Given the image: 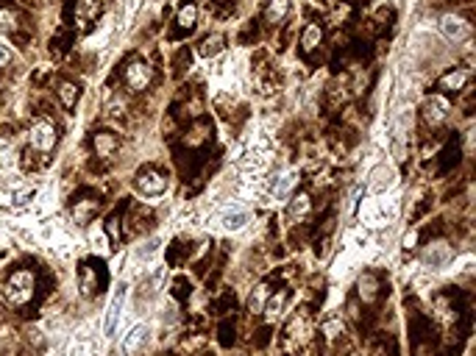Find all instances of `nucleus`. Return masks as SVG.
<instances>
[{
  "label": "nucleus",
  "instance_id": "obj_21",
  "mask_svg": "<svg viewBox=\"0 0 476 356\" xmlns=\"http://www.w3.org/2000/svg\"><path fill=\"white\" fill-rule=\"evenodd\" d=\"M145 340H148V326H134L131 331L125 334V340H123V353L125 356H137L142 351Z\"/></svg>",
  "mask_w": 476,
  "mask_h": 356
},
{
  "label": "nucleus",
  "instance_id": "obj_27",
  "mask_svg": "<svg viewBox=\"0 0 476 356\" xmlns=\"http://www.w3.org/2000/svg\"><path fill=\"white\" fill-rule=\"evenodd\" d=\"M457 162H460V145H457V140H451L443 151H440V164H438V173L440 175H446V173H451L454 167H457Z\"/></svg>",
  "mask_w": 476,
  "mask_h": 356
},
{
  "label": "nucleus",
  "instance_id": "obj_1",
  "mask_svg": "<svg viewBox=\"0 0 476 356\" xmlns=\"http://www.w3.org/2000/svg\"><path fill=\"white\" fill-rule=\"evenodd\" d=\"M36 290H39V284H36V273L31 267H17V270H12L9 279L3 281V298L14 309L28 306L36 298Z\"/></svg>",
  "mask_w": 476,
  "mask_h": 356
},
{
  "label": "nucleus",
  "instance_id": "obj_12",
  "mask_svg": "<svg viewBox=\"0 0 476 356\" xmlns=\"http://www.w3.org/2000/svg\"><path fill=\"white\" fill-rule=\"evenodd\" d=\"M468 78H471V70L468 67H454V70H449L446 75L438 78L435 92L438 95H457V92H462V89H465Z\"/></svg>",
  "mask_w": 476,
  "mask_h": 356
},
{
  "label": "nucleus",
  "instance_id": "obj_6",
  "mask_svg": "<svg viewBox=\"0 0 476 356\" xmlns=\"http://www.w3.org/2000/svg\"><path fill=\"white\" fill-rule=\"evenodd\" d=\"M310 340H312V318H310V312H298V315L290 318V323L281 334V348H284V353H298Z\"/></svg>",
  "mask_w": 476,
  "mask_h": 356
},
{
  "label": "nucleus",
  "instance_id": "obj_10",
  "mask_svg": "<svg viewBox=\"0 0 476 356\" xmlns=\"http://www.w3.org/2000/svg\"><path fill=\"white\" fill-rule=\"evenodd\" d=\"M384 281L379 273L373 270H365L360 279H357V298L365 303V306H376L381 298H384Z\"/></svg>",
  "mask_w": 476,
  "mask_h": 356
},
{
  "label": "nucleus",
  "instance_id": "obj_2",
  "mask_svg": "<svg viewBox=\"0 0 476 356\" xmlns=\"http://www.w3.org/2000/svg\"><path fill=\"white\" fill-rule=\"evenodd\" d=\"M0 36H6L17 44H25L34 36L28 14L23 9H17L14 3H6V0H0Z\"/></svg>",
  "mask_w": 476,
  "mask_h": 356
},
{
  "label": "nucleus",
  "instance_id": "obj_36",
  "mask_svg": "<svg viewBox=\"0 0 476 356\" xmlns=\"http://www.w3.org/2000/svg\"><path fill=\"white\" fill-rule=\"evenodd\" d=\"M214 3H221V6H234V0H214Z\"/></svg>",
  "mask_w": 476,
  "mask_h": 356
},
{
  "label": "nucleus",
  "instance_id": "obj_37",
  "mask_svg": "<svg viewBox=\"0 0 476 356\" xmlns=\"http://www.w3.org/2000/svg\"><path fill=\"white\" fill-rule=\"evenodd\" d=\"M454 3H468V0H454Z\"/></svg>",
  "mask_w": 476,
  "mask_h": 356
},
{
  "label": "nucleus",
  "instance_id": "obj_26",
  "mask_svg": "<svg viewBox=\"0 0 476 356\" xmlns=\"http://www.w3.org/2000/svg\"><path fill=\"white\" fill-rule=\"evenodd\" d=\"M73 42H75V31H70V28L64 25L56 36H51V53H53V56H64V53H70Z\"/></svg>",
  "mask_w": 476,
  "mask_h": 356
},
{
  "label": "nucleus",
  "instance_id": "obj_13",
  "mask_svg": "<svg viewBox=\"0 0 476 356\" xmlns=\"http://www.w3.org/2000/svg\"><path fill=\"white\" fill-rule=\"evenodd\" d=\"M90 145H92V153L101 162H109L120 151V137H117L114 131H95L92 137H90Z\"/></svg>",
  "mask_w": 476,
  "mask_h": 356
},
{
  "label": "nucleus",
  "instance_id": "obj_4",
  "mask_svg": "<svg viewBox=\"0 0 476 356\" xmlns=\"http://www.w3.org/2000/svg\"><path fill=\"white\" fill-rule=\"evenodd\" d=\"M109 284V270L101 259H84L81 267H78V290L81 295L92 298V295H101Z\"/></svg>",
  "mask_w": 476,
  "mask_h": 356
},
{
  "label": "nucleus",
  "instance_id": "obj_5",
  "mask_svg": "<svg viewBox=\"0 0 476 356\" xmlns=\"http://www.w3.org/2000/svg\"><path fill=\"white\" fill-rule=\"evenodd\" d=\"M156 78V70L142 59V56H128L125 64H123V84L131 95H140L145 89H151Z\"/></svg>",
  "mask_w": 476,
  "mask_h": 356
},
{
  "label": "nucleus",
  "instance_id": "obj_22",
  "mask_svg": "<svg viewBox=\"0 0 476 356\" xmlns=\"http://www.w3.org/2000/svg\"><path fill=\"white\" fill-rule=\"evenodd\" d=\"M123 301H125V287H120V292L112 298V303H109V309H106V323H103V334H106V337L114 334V326H117L120 312H123Z\"/></svg>",
  "mask_w": 476,
  "mask_h": 356
},
{
  "label": "nucleus",
  "instance_id": "obj_15",
  "mask_svg": "<svg viewBox=\"0 0 476 356\" xmlns=\"http://www.w3.org/2000/svg\"><path fill=\"white\" fill-rule=\"evenodd\" d=\"M421 117H423L426 125L438 128V125H443L446 117H449V103H446L440 95H431V98L423 101V106H421Z\"/></svg>",
  "mask_w": 476,
  "mask_h": 356
},
{
  "label": "nucleus",
  "instance_id": "obj_30",
  "mask_svg": "<svg viewBox=\"0 0 476 356\" xmlns=\"http://www.w3.org/2000/svg\"><path fill=\"white\" fill-rule=\"evenodd\" d=\"M268 290H271V284L265 281V284H259V287L248 295V312H251V315H259V312H262V306H265V301H268Z\"/></svg>",
  "mask_w": 476,
  "mask_h": 356
},
{
  "label": "nucleus",
  "instance_id": "obj_9",
  "mask_svg": "<svg viewBox=\"0 0 476 356\" xmlns=\"http://www.w3.org/2000/svg\"><path fill=\"white\" fill-rule=\"evenodd\" d=\"M134 184H137V190H140L142 195L156 198V195H162V192L167 190V175H164L159 167L145 164V167H140V170H137V175H134Z\"/></svg>",
  "mask_w": 476,
  "mask_h": 356
},
{
  "label": "nucleus",
  "instance_id": "obj_35",
  "mask_svg": "<svg viewBox=\"0 0 476 356\" xmlns=\"http://www.w3.org/2000/svg\"><path fill=\"white\" fill-rule=\"evenodd\" d=\"M9 62H12V51L6 48V44H3V42H0V67H6Z\"/></svg>",
  "mask_w": 476,
  "mask_h": 356
},
{
  "label": "nucleus",
  "instance_id": "obj_32",
  "mask_svg": "<svg viewBox=\"0 0 476 356\" xmlns=\"http://www.w3.org/2000/svg\"><path fill=\"white\" fill-rule=\"evenodd\" d=\"M245 222H248V214H245V212H234V214H226V217H223V226H226L229 231H240Z\"/></svg>",
  "mask_w": 476,
  "mask_h": 356
},
{
  "label": "nucleus",
  "instance_id": "obj_7",
  "mask_svg": "<svg viewBox=\"0 0 476 356\" xmlns=\"http://www.w3.org/2000/svg\"><path fill=\"white\" fill-rule=\"evenodd\" d=\"M56 142H59V131H56V125L51 123V120H45V117H36L31 125H28V148L34 151V153H51L53 148H56Z\"/></svg>",
  "mask_w": 476,
  "mask_h": 356
},
{
  "label": "nucleus",
  "instance_id": "obj_19",
  "mask_svg": "<svg viewBox=\"0 0 476 356\" xmlns=\"http://www.w3.org/2000/svg\"><path fill=\"white\" fill-rule=\"evenodd\" d=\"M56 95H59L62 106L70 112V109H75V103H78V98H81V86H78L75 81H70V78H62V81L56 84Z\"/></svg>",
  "mask_w": 476,
  "mask_h": 356
},
{
  "label": "nucleus",
  "instance_id": "obj_17",
  "mask_svg": "<svg viewBox=\"0 0 476 356\" xmlns=\"http://www.w3.org/2000/svg\"><path fill=\"white\" fill-rule=\"evenodd\" d=\"M287 301H290V290H284V287L276 290V295H268V301H265V306H262L265 320H268V323H273V320H279V318L284 315Z\"/></svg>",
  "mask_w": 476,
  "mask_h": 356
},
{
  "label": "nucleus",
  "instance_id": "obj_34",
  "mask_svg": "<svg viewBox=\"0 0 476 356\" xmlns=\"http://www.w3.org/2000/svg\"><path fill=\"white\" fill-rule=\"evenodd\" d=\"M190 290H192V287H190V281H187L184 276H179L176 281H173V295H176L179 301H187V298H190Z\"/></svg>",
  "mask_w": 476,
  "mask_h": 356
},
{
  "label": "nucleus",
  "instance_id": "obj_24",
  "mask_svg": "<svg viewBox=\"0 0 476 356\" xmlns=\"http://www.w3.org/2000/svg\"><path fill=\"white\" fill-rule=\"evenodd\" d=\"M223 48H226V36H223V34H209V36L201 39L198 53H201L203 59H212V56H218Z\"/></svg>",
  "mask_w": 476,
  "mask_h": 356
},
{
  "label": "nucleus",
  "instance_id": "obj_29",
  "mask_svg": "<svg viewBox=\"0 0 476 356\" xmlns=\"http://www.w3.org/2000/svg\"><path fill=\"white\" fill-rule=\"evenodd\" d=\"M190 64H192V51L190 48H179V53L173 56V78L181 81L184 73L190 70Z\"/></svg>",
  "mask_w": 476,
  "mask_h": 356
},
{
  "label": "nucleus",
  "instance_id": "obj_33",
  "mask_svg": "<svg viewBox=\"0 0 476 356\" xmlns=\"http://www.w3.org/2000/svg\"><path fill=\"white\" fill-rule=\"evenodd\" d=\"M256 36H259V20H248L242 25V31H240V42L251 44V42H256Z\"/></svg>",
  "mask_w": 476,
  "mask_h": 356
},
{
  "label": "nucleus",
  "instance_id": "obj_20",
  "mask_svg": "<svg viewBox=\"0 0 476 356\" xmlns=\"http://www.w3.org/2000/svg\"><path fill=\"white\" fill-rule=\"evenodd\" d=\"M440 28H443V34H446L449 39H454V42L471 36V25H468L462 17H454V14H446L443 23H440Z\"/></svg>",
  "mask_w": 476,
  "mask_h": 356
},
{
  "label": "nucleus",
  "instance_id": "obj_28",
  "mask_svg": "<svg viewBox=\"0 0 476 356\" xmlns=\"http://www.w3.org/2000/svg\"><path fill=\"white\" fill-rule=\"evenodd\" d=\"M17 164V148L12 142V137H0V170H12Z\"/></svg>",
  "mask_w": 476,
  "mask_h": 356
},
{
  "label": "nucleus",
  "instance_id": "obj_31",
  "mask_svg": "<svg viewBox=\"0 0 476 356\" xmlns=\"http://www.w3.org/2000/svg\"><path fill=\"white\" fill-rule=\"evenodd\" d=\"M234 331H237V326H234V320H223L221 326H218V340H221V345L223 348H231L234 345Z\"/></svg>",
  "mask_w": 476,
  "mask_h": 356
},
{
  "label": "nucleus",
  "instance_id": "obj_23",
  "mask_svg": "<svg viewBox=\"0 0 476 356\" xmlns=\"http://www.w3.org/2000/svg\"><path fill=\"white\" fill-rule=\"evenodd\" d=\"M287 14H290V0H271V3L265 6V23H271V25H281L284 20H287Z\"/></svg>",
  "mask_w": 476,
  "mask_h": 356
},
{
  "label": "nucleus",
  "instance_id": "obj_3",
  "mask_svg": "<svg viewBox=\"0 0 476 356\" xmlns=\"http://www.w3.org/2000/svg\"><path fill=\"white\" fill-rule=\"evenodd\" d=\"M101 14V0H67L64 3V23L75 34H90Z\"/></svg>",
  "mask_w": 476,
  "mask_h": 356
},
{
  "label": "nucleus",
  "instance_id": "obj_18",
  "mask_svg": "<svg viewBox=\"0 0 476 356\" xmlns=\"http://www.w3.org/2000/svg\"><path fill=\"white\" fill-rule=\"evenodd\" d=\"M449 259H451V248H449L443 240L429 242V245L423 248V262H426L429 267H440V264H446Z\"/></svg>",
  "mask_w": 476,
  "mask_h": 356
},
{
  "label": "nucleus",
  "instance_id": "obj_8",
  "mask_svg": "<svg viewBox=\"0 0 476 356\" xmlns=\"http://www.w3.org/2000/svg\"><path fill=\"white\" fill-rule=\"evenodd\" d=\"M101 212V195L92 192L90 187L78 190L73 198H70V214L78 226H86V222H92V217Z\"/></svg>",
  "mask_w": 476,
  "mask_h": 356
},
{
  "label": "nucleus",
  "instance_id": "obj_14",
  "mask_svg": "<svg viewBox=\"0 0 476 356\" xmlns=\"http://www.w3.org/2000/svg\"><path fill=\"white\" fill-rule=\"evenodd\" d=\"M323 39H326L323 25H321V23H310L304 31H301V42H298V44H301V56L310 59V62H315V53L321 51Z\"/></svg>",
  "mask_w": 476,
  "mask_h": 356
},
{
  "label": "nucleus",
  "instance_id": "obj_11",
  "mask_svg": "<svg viewBox=\"0 0 476 356\" xmlns=\"http://www.w3.org/2000/svg\"><path fill=\"white\" fill-rule=\"evenodd\" d=\"M195 25H198V3L195 0H187V3H181L179 14H176V25H173V31H170V39L179 42V39L190 36L195 31Z\"/></svg>",
  "mask_w": 476,
  "mask_h": 356
},
{
  "label": "nucleus",
  "instance_id": "obj_25",
  "mask_svg": "<svg viewBox=\"0 0 476 356\" xmlns=\"http://www.w3.org/2000/svg\"><path fill=\"white\" fill-rule=\"evenodd\" d=\"M190 253H192V242L190 240H181V237L173 240V245L167 248V264L170 267H179Z\"/></svg>",
  "mask_w": 476,
  "mask_h": 356
},
{
  "label": "nucleus",
  "instance_id": "obj_16",
  "mask_svg": "<svg viewBox=\"0 0 476 356\" xmlns=\"http://www.w3.org/2000/svg\"><path fill=\"white\" fill-rule=\"evenodd\" d=\"M310 212H312V198H310V192L301 190V192H295V195L290 198V203H287V220H290V222L307 220Z\"/></svg>",
  "mask_w": 476,
  "mask_h": 356
}]
</instances>
